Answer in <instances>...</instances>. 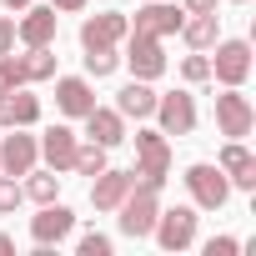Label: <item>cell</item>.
<instances>
[{"instance_id": "7c38bea8", "label": "cell", "mask_w": 256, "mask_h": 256, "mask_svg": "<svg viewBox=\"0 0 256 256\" xmlns=\"http://www.w3.org/2000/svg\"><path fill=\"white\" fill-rule=\"evenodd\" d=\"M181 20H186V10L176 6V0H146V6L136 10V20H131V30L166 40V36H176V30H181Z\"/></svg>"}, {"instance_id": "4fadbf2b", "label": "cell", "mask_w": 256, "mask_h": 256, "mask_svg": "<svg viewBox=\"0 0 256 256\" xmlns=\"http://www.w3.org/2000/svg\"><path fill=\"white\" fill-rule=\"evenodd\" d=\"M56 30H60L56 6H26L16 16V40L20 46H56Z\"/></svg>"}, {"instance_id": "e0dca14e", "label": "cell", "mask_w": 256, "mask_h": 256, "mask_svg": "<svg viewBox=\"0 0 256 256\" xmlns=\"http://www.w3.org/2000/svg\"><path fill=\"white\" fill-rule=\"evenodd\" d=\"M10 126H26V131L40 126V96L30 86H16L0 96V131H10Z\"/></svg>"}, {"instance_id": "e575fe53", "label": "cell", "mask_w": 256, "mask_h": 256, "mask_svg": "<svg viewBox=\"0 0 256 256\" xmlns=\"http://www.w3.org/2000/svg\"><path fill=\"white\" fill-rule=\"evenodd\" d=\"M0 6H6V10H10V16H20V10H26V6H30V0H0Z\"/></svg>"}, {"instance_id": "ba28073f", "label": "cell", "mask_w": 256, "mask_h": 256, "mask_svg": "<svg viewBox=\"0 0 256 256\" xmlns=\"http://www.w3.org/2000/svg\"><path fill=\"white\" fill-rule=\"evenodd\" d=\"M216 56H211V80H221V86H246L251 80V40H216L211 46Z\"/></svg>"}, {"instance_id": "8fae6325", "label": "cell", "mask_w": 256, "mask_h": 256, "mask_svg": "<svg viewBox=\"0 0 256 256\" xmlns=\"http://www.w3.org/2000/svg\"><path fill=\"white\" fill-rule=\"evenodd\" d=\"M80 126H86V141H96V146H106V151H116L126 136H131V131H126V116H120L116 106H100V100L80 116Z\"/></svg>"}, {"instance_id": "f1b7e54d", "label": "cell", "mask_w": 256, "mask_h": 256, "mask_svg": "<svg viewBox=\"0 0 256 256\" xmlns=\"http://www.w3.org/2000/svg\"><path fill=\"white\" fill-rule=\"evenodd\" d=\"M76 251H80V256H110V236H106V231H86V236L76 241Z\"/></svg>"}, {"instance_id": "d4e9b609", "label": "cell", "mask_w": 256, "mask_h": 256, "mask_svg": "<svg viewBox=\"0 0 256 256\" xmlns=\"http://www.w3.org/2000/svg\"><path fill=\"white\" fill-rule=\"evenodd\" d=\"M110 161H106V146H96V141H80L76 146V161H70V171L76 176H100Z\"/></svg>"}, {"instance_id": "5bb4252c", "label": "cell", "mask_w": 256, "mask_h": 256, "mask_svg": "<svg viewBox=\"0 0 256 256\" xmlns=\"http://www.w3.org/2000/svg\"><path fill=\"white\" fill-rule=\"evenodd\" d=\"M36 161H40V141L26 136V126H10V136L0 141V171L6 176H26Z\"/></svg>"}, {"instance_id": "6da1fadb", "label": "cell", "mask_w": 256, "mask_h": 256, "mask_svg": "<svg viewBox=\"0 0 256 256\" xmlns=\"http://www.w3.org/2000/svg\"><path fill=\"white\" fill-rule=\"evenodd\" d=\"M156 211H161V186H151V181H141V176H136L131 196H126V201H120L110 216H116L120 236L146 241V236H151V226H156Z\"/></svg>"}, {"instance_id": "4dcf8cb0", "label": "cell", "mask_w": 256, "mask_h": 256, "mask_svg": "<svg viewBox=\"0 0 256 256\" xmlns=\"http://www.w3.org/2000/svg\"><path fill=\"white\" fill-rule=\"evenodd\" d=\"M16 50V16H0V56Z\"/></svg>"}, {"instance_id": "2e32d148", "label": "cell", "mask_w": 256, "mask_h": 256, "mask_svg": "<svg viewBox=\"0 0 256 256\" xmlns=\"http://www.w3.org/2000/svg\"><path fill=\"white\" fill-rule=\"evenodd\" d=\"M131 186H136V171H116V166H106L100 176H90V206L110 216L126 196H131Z\"/></svg>"}, {"instance_id": "9a60e30c", "label": "cell", "mask_w": 256, "mask_h": 256, "mask_svg": "<svg viewBox=\"0 0 256 256\" xmlns=\"http://www.w3.org/2000/svg\"><path fill=\"white\" fill-rule=\"evenodd\" d=\"M36 141H40V161H46L56 176H66V171H70V161H76V146H80V136L70 131V126H46V131H40Z\"/></svg>"}, {"instance_id": "ac0fdd59", "label": "cell", "mask_w": 256, "mask_h": 256, "mask_svg": "<svg viewBox=\"0 0 256 256\" xmlns=\"http://www.w3.org/2000/svg\"><path fill=\"white\" fill-rule=\"evenodd\" d=\"M90 106H96V86H90V76H56V110H60V116L80 120Z\"/></svg>"}, {"instance_id": "f546056e", "label": "cell", "mask_w": 256, "mask_h": 256, "mask_svg": "<svg viewBox=\"0 0 256 256\" xmlns=\"http://www.w3.org/2000/svg\"><path fill=\"white\" fill-rule=\"evenodd\" d=\"M201 251H206V256H236V251H241V241H236V236H211Z\"/></svg>"}, {"instance_id": "5b68a950", "label": "cell", "mask_w": 256, "mask_h": 256, "mask_svg": "<svg viewBox=\"0 0 256 256\" xmlns=\"http://www.w3.org/2000/svg\"><path fill=\"white\" fill-rule=\"evenodd\" d=\"M196 206H161L156 211V226H151V236H156V246L161 251H191L196 246Z\"/></svg>"}, {"instance_id": "277c9868", "label": "cell", "mask_w": 256, "mask_h": 256, "mask_svg": "<svg viewBox=\"0 0 256 256\" xmlns=\"http://www.w3.org/2000/svg\"><path fill=\"white\" fill-rule=\"evenodd\" d=\"M156 131L161 136H191L196 126H201V110H196V96L191 90H166L156 96Z\"/></svg>"}, {"instance_id": "ffe728a7", "label": "cell", "mask_w": 256, "mask_h": 256, "mask_svg": "<svg viewBox=\"0 0 256 256\" xmlns=\"http://www.w3.org/2000/svg\"><path fill=\"white\" fill-rule=\"evenodd\" d=\"M116 110L126 116V120H151V110H156V90H151V80H126L120 90H116Z\"/></svg>"}, {"instance_id": "83f0119b", "label": "cell", "mask_w": 256, "mask_h": 256, "mask_svg": "<svg viewBox=\"0 0 256 256\" xmlns=\"http://www.w3.org/2000/svg\"><path fill=\"white\" fill-rule=\"evenodd\" d=\"M16 86H26V70H20V56L10 50V56H0V96L16 90Z\"/></svg>"}, {"instance_id": "44dd1931", "label": "cell", "mask_w": 256, "mask_h": 256, "mask_svg": "<svg viewBox=\"0 0 256 256\" xmlns=\"http://www.w3.org/2000/svg\"><path fill=\"white\" fill-rule=\"evenodd\" d=\"M176 36H181L191 50H211V46L221 40V16H186Z\"/></svg>"}, {"instance_id": "484cf974", "label": "cell", "mask_w": 256, "mask_h": 256, "mask_svg": "<svg viewBox=\"0 0 256 256\" xmlns=\"http://www.w3.org/2000/svg\"><path fill=\"white\" fill-rule=\"evenodd\" d=\"M181 80H186V86H211V56H206V50H191V56L181 60Z\"/></svg>"}, {"instance_id": "603a6c76", "label": "cell", "mask_w": 256, "mask_h": 256, "mask_svg": "<svg viewBox=\"0 0 256 256\" xmlns=\"http://www.w3.org/2000/svg\"><path fill=\"white\" fill-rule=\"evenodd\" d=\"M20 191H26V201H36V206H46V201H56L60 196V176L50 171V166H30L26 171V181H20Z\"/></svg>"}, {"instance_id": "cb8c5ba5", "label": "cell", "mask_w": 256, "mask_h": 256, "mask_svg": "<svg viewBox=\"0 0 256 256\" xmlns=\"http://www.w3.org/2000/svg\"><path fill=\"white\" fill-rule=\"evenodd\" d=\"M120 70V46H106V50H86V76L90 80H110Z\"/></svg>"}, {"instance_id": "9c48e42d", "label": "cell", "mask_w": 256, "mask_h": 256, "mask_svg": "<svg viewBox=\"0 0 256 256\" xmlns=\"http://www.w3.org/2000/svg\"><path fill=\"white\" fill-rule=\"evenodd\" d=\"M70 231H76V211H70L60 196L46 201V206L30 216V241H36V246H60Z\"/></svg>"}, {"instance_id": "d6986e66", "label": "cell", "mask_w": 256, "mask_h": 256, "mask_svg": "<svg viewBox=\"0 0 256 256\" xmlns=\"http://www.w3.org/2000/svg\"><path fill=\"white\" fill-rule=\"evenodd\" d=\"M216 166L226 171L231 191H256V156L246 151V141H226L221 156H216Z\"/></svg>"}, {"instance_id": "8992f818", "label": "cell", "mask_w": 256, "mask_h": 256, "mask_svg": "<svg viewBox=\"0 0 256 256\" xmlns=\"http://www.w3.org/2000/svg\"><path fill=\"white\" fill-rule=\"evenodd\" d=\"M251 126H256V106L241 96V86H221V96H216V131L226 141H246Z\"/></svg>"}, {"instance_id": "7a4b0ae2", "label": "cell", "mask_w": 256, "mask_h": 256, "mask_svg": "<svg viewBox=\"0 0 256 256\" xmlns=\"http://www.w3.org/2000/svg\"><path fill=\"white\" fill-rule=\"evenodd\" d=\"M181 181H186V196H191L196 211H221V206L231 201V181H226V171L211 166V161H191Z\"/></svg>"}, {"instance_id": "3957f363", "label": "cell", "mask_w": 256, "mask_h": 256, "mask_svg": "<svg viewBox=\"0 0 256 256\" xmlns=\"http://www.w3.org/2000/svg\"><path fill=\"white\" fill-rule=\"evenodd\" d=\"M126 141H136V176L151 181V186H166V176H171V136H161L156 126H141Z\"/></svg>"}, {"instance_id": "7402d4cb", "label": "cell", "mask_w": 256, "mask_h": 256, "mask_svg": "<svg viewBox=\"0 0 256 256\" xmlns=\"http://www.w3.org/2000/svg\"><path fill=\"white\" fill-rule=\"evenodd\" d=\"M56 66H60L56 46H26V56H20V70H26V86H40V80H56Z\"/></svg>"}, {"instance_id": "4316f807", "label": "cell", "mask_w": 256, "mask_h": 256, "mask_svg": "<svg viewBox=\"0 0 256 256\" xmlns=\"http://www.w3.org/2000/svg\"><path fill=\"white\" fill-rule=\"evenodd\" d=\"M20 201H26V191H20V176H6V171H0V216H10Z\"/></svg>"}, {"instance_id": "30bf717a", "label": "cell", "mask_w": 256, "mask_h": 256, "mask_svg": "<svg viewBox=\"0 0 256 256\" xmlns=\"http://www.w3.org/2000/svg\"><path fill=\"white\" fill-rule=\"evenodd\" d=\"M126 36H131V20L120 10H100L80 20V50H106V46H120Z\"/></svg>"}, {"instance_id": "836d02e7", "label": "cell", "mask_w": 256, "mask_h": 256, "mask_svg": "<svg viewBox=\"0 0 256 256\" xmlns=\"http://www.w3.org/2000/svg\"><path fill=\"white\" fill-rule=\"evenodd\" d=\"M0 256H16V236H6V231H0Z\"/></svg>"}, {"instance_id": "52a82bcc", "label": "cell", "mask_w": 256, "mask_h": 256, "mask_svg": "<svg viewBox=\"0 0 256 256\" xmlns=\"http://www.w3.org/2000/svg\"><path fill=\"white\" fill-rule=\"evenodd\" d=\"M120 46H126L120 66H131V76H136V80H161V76H166V66H171V60H166V50H161V40H156V36L131 30Z\"/></svg>"}, {"instance_id": "d590c367", "label": "cell", "mask_w": 256, "mask_h": 256, "mask_svg": "<svg viewBox=\"0 0 256 256\" xmlns=\"http://www.w3.org/2000/svg\"><path fill=\"white\" fill-rule=\"evenodd\" d=\"M231 6H246V0H231Z\"/></svg>"}, {"instance_id": "d6a6232c", "label": "cell", "mask_w": 256, "mask_h": 256, "mask_svg": "<svg viewBox=\"0 0 256 256\" xmlns=\"http://www.w3.org/2000/svg\"><path fill=\"white\" fill-rule=\"evenodd\" d=\"M50 6H56V16H80L90 0H50Z\"/></svg>"}, {"instance_id": "1f68e13d", "label": "cell", "mask_w": 256, "mask_h": 256, "mask_svg": "<svg viewBox=\"0 0 256 256\" xmlns=\"http://www.w3.org/2000/svg\"><path fill=\"white\" fill-rule=\"evenodd\" d=\"M216 6H221V0H181L186 16H216Z\"/></svg>"}]
</instances>
